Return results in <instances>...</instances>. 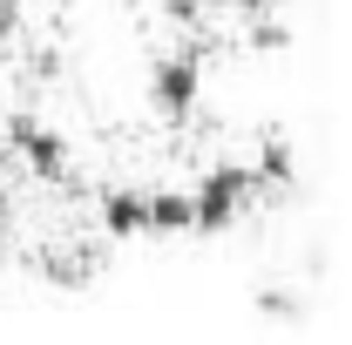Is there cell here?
I'll use <instances>...</instances> for the list:
<instances>
[{
  "mask_svg": "<svg viewBox=\"0 0 352 345\" xmlns=\"http://www.w3.org/2000/svg\"><path fill=\"white\" fill-rule=\"evenodd\" d=\"M251 197H258L251 163H217V170H204L190 183V230H197V237H223L237 216L251 210Z\"/></svg>",
  "mask_w": 352,
  "mask_h": 345,
  "instance_id": "6da1fadb",
  "label": "cell"
},
{
  "mask_svg": "<svg viewBox=\"0 0 352 345\" xmlns=\"http://www.w3.org/2000/svg\"><path fill=\"white\" fill-rule=\"evenodd\" d=\"M197 102H204V61L183 47V54H163L156 68H149V109L163 115V122H190L197 115Z\"/></svg>",
  "mask_w": 352,
  "mask_h": 345,
  "instance_id": "7a4b0ae2",
  "label": "cell"
},
{
  "mask_svg": "<svg viewBox=\"0 0 352 345\" xmlns=\"http://www.w3.org/2000/svg\"><path fill=\"white\" fill-rule=\"evenodd\" d=\"M7 142H14V156L41 176V183H54V176L68 170V135L47 129L41 115H14V122H7Z\"/></svg>",
  "mask_w": 352,
  "mask_h": 345,
  "instance_id": "3957f363",
  "label": "cell"
},
{
  "mask_svg": "<svg viewBox=\"0 0 352 345\" xmlns=\"http://www.w3.org/2000/svg\"><path fill=\"white\" fill-rule=\"evenodd\" d=\"M149 223V190L142 183H116L102 197V237H142Z\"/></svg>",
  "mask_w": 352,
  "mask_h": 345,
  "instance_id": "277c9868",
  "label": "cell"
},
{
  "mask_svg": "<svg viewBox=\"0 0 352 345\" xmlns=\"http://www.w3.org/2000/svg\"><path fill=\"white\" fill-rule=\"evenodd\" d=\"M251 183H258V190H292V183H298V156H292L285 135H264L258 163H251Z\"/></svg>",
  "mask_w": 352,
  "mask_h": 345,
  "instance_id": "5b68a950",
  "label": "cell"
},
{
  "mask_svg": "<svg viewBox=\"0 0 352 345\" xmlns=\"http://www.w3.org/2000/svg\"><path fill=\"white\" fill-rule=\"evenodd\" d=\"M142 237H190V190H149Z\"/></svg>",
  "mask_w": 352,
  "mask_h": 345,
  "instance_id": "8992f818",
  "label": "cell"
},
{
  "mask_svg": "<svg viewBox=\"0 0 352 345\" xmlns=\"http://www.w3.org/2000/svg\"><path fill=\"white\" fill-rule=\"evenodd\" d=\"M14 21H21V0H0V34H14Z\"/></svg>",
  "mask_w": 352,
  "mask_h": 345,
  "instance_id": "52a82bcc",
  "label": "cell"
}]
</instances>
